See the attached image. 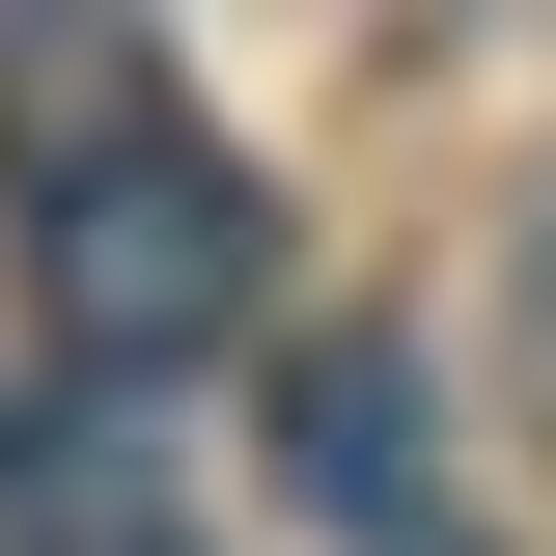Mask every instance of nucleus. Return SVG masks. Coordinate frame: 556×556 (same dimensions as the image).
<instances>
[{
  "label": "nucleus",
  "instance_id": "3",
  "mask_svg": "<svg viewBox=\"0 0 556 556\" xmlns=\"http://www.w3.org/2000/svg\"><path fill=\"white\" fill-rule=\"evenodd\" d=\"M529 362H556V223H529Z\"/></svg>",
  "mask_w": 556,
  "mask_h": 556
},
{
  "label": "nucleus",
  "instance_id": "5",
  "mask_svg": "<svg viewBox=\"0 0 556 556\" xmlns=\"http://www.w3.org/2000/svg\"><path fill=\"white\" fill-rule=\"evenodd\" d=\"M112 556H167V529H112Z\"/></svg>",
  "mask_w": 556,
  "mask_h": 556
},
{
  "label": "nucleus",
  "instance_id": "1",
  "mask_svg": "<svg viewBox=\"0 0 556 556\" xmlns=\"http://www.w3.org/2000/svg\"><path fill=\"white\" fill-rule=\"evenodd\" d=\"M28 306H56V362H195V334H251V306H278V223H251L223 139L112 112V139L28 167Z\"/></svg>",
  "mask_w": 556,
  "mask_h": 556
},
{
  "label": "nucleus",
  "instance_id": "2",
  "mask_svg": "<svg viewBox=\"0 0 556 556\" xmlns=\"http://www.w3.org/2000/svg\"><path fill=\"white\" fill-rule=\"evenodd\" d=\"M278 473L334 501L362 556H417V529H445V417H417V362H390V334H306V362H278Z\"/></svg>",
  "mask_w": 556,
  "mask_h": 556
},
{
  "label": "nucleus",
  "instance_id": "4",
  "mask_svg": "<svg viewBox=\"0 0 556 556\" xmlns=\"http://www.w3.org/2000/svg\"><path fill=\"white\" fill-rule=\"evenodd\" d=\"M417 556H473V529H417Z\"/></svg>",
  "mask_w": 556,
  "mask_h": 556
}]
</instances>
